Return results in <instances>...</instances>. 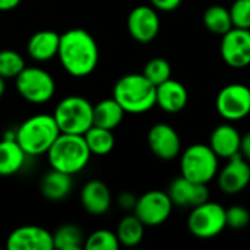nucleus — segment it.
Masks as SVG:
<instances>
[{
	"mask_svg": "<svg viewBox=\"0 0 250 250\" xmlns=\"http://www.w3.org/2000/svg\"><path fill=\"white\" fill-rule=\"evenodd\" d=\"M57 57L62 67L73 78L89 76L98 66L100 50L95 38L82 28L60 34Z\"/></svg>",
	"mask_w": 250,
	"mask_h": 250,
	"instance_id": "obj_1",
	"label": "nucleus"
},
{
	"mask_svg": "<svg viewBox=\"0 0 250 250\" xmlns=\"http://www.w3.org/2000/svg\"><path fill=\"white\" fill-rule=\"evenodd\" d=\"M113 98L129 114H142L157 105V86L144 73H129L122 76L114 88Z\"/></svg>",
	"mask_w": 250,
	"mask_h": 250,
	"instance_id": "obj_2",
	"label": "nucleus"
},
{
	"mask_svg": "<svg viewBox=\"0 0 250 250\" xmlns=\"http://www.w3.org/2000/svg\"><path fill=\"white\" fill-rule=\"evenodd\" d=\"M91 155L83 135L72 133H60L47 151L50 167L70 176L81 173L88 166Z\"/></svg>",
	"mask_w": 250,
	"mask_h": 250,
	"instance_id": "obj_3",
	"label": "nucleus"
},
{
	"mask_svg": "<svg viewBox=\"0 0 250 250\" xmlns=\"http://www.w3.org/2000/svg\"><path fill=\"white\" fill-rule=\"evenodd\" d=\"M53 114H35L16 129V141L28 157L47 154L60 135Z\"/></svg>",
	"mask_w": 250,
	"mask_h": 250,
	"instance_id": "obj_4",
	"label": "nucleus"
},
{
	"mask_svg": "<svg viewBox=\"0 0 250 250\" xmlns=\"http://www.w3.org/2000/svg\"><path fill=\"white\" fill-rule=\"evenodd\" d=\"M53 117L62 133L85 135L94 126V105L81 95H69L59 101Z\"/></svg>",
	"mask_w": 250,
	"mask_h": 250,
	"instance_id": "obj_5",
	"label": "nucleus"
},
{
	"mask_svg": "<svg viewBox=\"0 0 250 250\" xmlns=\"http://www.w3.org/2000/svg\"><path fill=\"white\" fill-rule=\"evenodd\" d=\"M180 170L183 177L208 185L218 174V155L209 145L195 144L183 151L180 157Z\"/></svg>",
	"mask_w": 250,
	"mask_h": 250,
	"instance_id": "obj_6",
	"label": "nucleus"
},
{
	"mask_svg": "<svg viewBox=\"0 0 250 250\" xmlns=\"http://www.w3.org/2000/svg\"><path fill=\"white\" fill-rule=\"evenodd\" d=\"M15 86L25 101L35 105L48 103L56 94L54 78L47 70L37 66H26L15 78Z\"/></svg>",
	"mask_w": 250,
	"mask_h": 250,
	"instance_id": "obj_7",
	"label": "nucleus"
},
{
	"mask_svg": "<svg viewBox=\"0 0 250 250\" xmlns=\"http://www.w3.org/2000/svg\"><path fill=\"white\" fill-rule=\"evenodd\" d=\"M226 227V208L217 202L207 201L192 208V212L188 218V229L198 239H212Z\"/></svg>",
	"mask_w": 250,
	"mask_h": 250,
	"instance_id": "obj_8",
	"label": "nucleus"
},
{
	"mask_svg": "<svg viewBox=\"0 0 250 250\" xmlns=\"http://www.w3.org/2000/svg\"><path fill=\"white\" fill-rule=\"evenodd\" d=\"M218 114L226 120H242L250 114V88L243 83L226 85L215 98Z\"/></svg>",
	"mask_w": 250,
	"mask_h": 250,
	"instance_id": "obj_9",
	"label": "nucleus"
},
{
	"mask_svg": "<svg viewBox=\"0 0 250 250\" xmlns=\"http://www.w3.org/2000/svg\"><path fill=\"white\" fill-rule=\"evenodd\" d=\"M173 202L167 192L149 190L138 198L133 214L146 226L155 227L168 220L173 211Z\"/></svg>",
	"mask_w": 250,
	"mask_h": 250,
	"instance_id": "obj_10",
	"label": "nucleus"
},
{
	"mask_svg": "<svg viewBox=\"0 0 250 250\" xmlns=\"http://www.w3.org/2000/svg\"><path fill=\"white\" fill-rule=\"evenodd\" d=\"M221 57L234 69L250 66V29L231 28L221 40Z\"/></svg>",
	"mask_w": 250,
	"mask_h": 250,
	"instance_id": "obj_11",
	"label": "nucleus"
},
{
	"mask_svg": "<svg viewBox=\"0 0 250 250\" xmlns=\"http://www.w3.org/2000/svg\"><path fill=\"white\" fill-rule=\"evenodd\" d=\"M250 183V163L237 154L227 160V164L218 171V186L226 195H237Z\"/></svg>",
	"mask_w": 250,
	"mask_h": 250,
	"instance_id": "obj_12",
	"label": "nucleus"
},
{
	"mask_svg": "<svg viewBox=\"0 0 250 250\" xmlns=\"http://www.w3.org/2000/svg\"><path fill=\"white\" fill-rule=\"evenodd\" d=\"M127 31L130 37L142 44L151 42L160 32V18L155 7L136 6L127 16Z\"/></svg>",
	"mask_w": 250,
	"mask_h": 250,
	"instance_id": "obj_13",
	"label": "nucleus"
},
{
	"mask_svg": "<svg viewBox=\"0 0 250 250\" xmlns=\"http://www.w3.org/2000/svg\"><path fill=\"white\" fill-rule=\"evenodd\" d=\"M9 250H53V234L40 226H22L13 230L7 240Z\"/></svg>",
	"mask_w": 250,
	"mask_h": 250,
	"instance_id": "obj_14",
	"label": "nucleus"
},
{
	"mask_svg": "<svg viewBox=\"0 0 250 250\" xmlns=\"http://www.w3.org/2000/svg\"><path fill=\"white\" fill-rule=\"evenodd\" d=\"M148 145L155 157L164 161H171L179 157L182 141L174 127L166 123L154 125L148 133Z\"/></svg>",
	"mask_w": 250,
	"mask_h": 250,
	"instance_id": "obj_15",
	"label": "nucleus"
},
{
	"mask_svg": "<svg viewBox=\"0 0 250 250\" xmlns=\"http://www.w3.org/2000/svg\"><path fill=\"white\" fill-rule=\"evenodd\" d=\"M168 196L174 207L180 208H195L207 201H209V192L207 185L192 182L183 176L176 177L168 186Z\"/></svg>",
	"mask_w": 250,
	"mask_h": 250,
	"instance_id": "obj_16",
	"label": "nucleus"
},
{
	"mask_svg": "<svg viewBox=\"0 0 250 250\" xmlns=\"http://www.w3.org/2000/svg\"><path fill=\"white\" fill-rule=\"evenodd\" d=\"M189 94L186 86L174 79H168L157 86V105L170 114L180 113L188 105Z\"/></svg>",
	"mask_w": 250,
	"mask_h": 250,
	"instance_id": "obj_17",
	"label": "nucleus"
},
{
	"mask_svg": "<svg viewBox=\"0 0 250 250\" xmlns=\"http://www.w3.org/2000/svg\"><path fill=\"white\" fill-rule=\"evenodd\" d=\"M81 204L91 215H103L111 207V193L108 186L101 180L88 182L81 192Z\"/></svg>",
	"mask_w": 250,
	"mask_h": 250,
	"instance_id": "obj_18",
	"label": "nucleus"
},
{
	"mask_svg": "<svg viewBox=\"0 0 250 250\" xmlns=\"http://www.w3.org/2000/svg\"><path fill=\"white\" fill-rule=\"evenodd\" d=\"M60 45V34L53 29L37 31L26 44L28 56L35 62H48L57 57Z\"/></svg>",
	"mask_w": 250,
	"mask_h": 250,
	"instance_id": "obj_19",
	"label": "nucleus"
},
{
	"mask_svg": "<svg viewBox=\"0 0 250 250\" xmlns=\"http://www.w3.org/2000/svg\"><path fill=\"white\" fill-rule=\"evenodd\" d=\"M242 135L231 125H220L217 126L209 138V146L218 155V158H231L240 154Z\"/></svg>",
	"mask_w": 250,
	"mask_h": 250,
	"instance_id": "obj_20",
	"label": "nucleus"
},
{
	"mask_svg": "<svg viewBox=\"0 0 250 250\" xmlns=\"http://www.w3.org/2000/svg\"><path fill=\"white\" fill-rule=\"evenodd\" d=\"M73 188L72 176L59 170H53L45 173L40 182V192L44 198L50 201H62L64 199Z\"/></svg>",
	"mask_w": 250,
	"mask_h": 250,
	"instance_id": "obj_21",
	"label": "nucleus"
},
{
	"mask_svg": "<svg viewBox=\"0 0 250 250\" xmlns=\"http://www.w3.org/2000/svg\"><path fill=\"white\" fill-rule=\"evenodd\" d=\"M25 151L21 148L16 139L0 141V176H13L25 164Z\"/></svg>",
	"mask_w": 250,
	"mask_h": 250,
	"instance_id": "obj_22",
	"label": "nucleus"
},
{
	"mask_svg": "<svg viewBox=\"0 0 250 250\" xmlns=\"http://www.w3.org/2000/svg\"><path fill=\"white\" fill-rule=\"evenodd\" d=\"M126 111L113 97L105 98L94 105V125L113 130L122 123Z\"/></svg>",
	"mask_w": 250,
	"mask_h": 250,
	"instance_id": "obj_23",
	"label": "nucleus"
},
{
	"mask_svg": "<svg viewBox=\"0 0 250 250\" xmlns=\"http://www.w3.org/2000/svg\"><path fill=\"white\" fill-rule=\"evenodd\" d=\"M145 227L146 226L135 214L122 218V221L117 226V231H116L120 245H123L126 248L138 246L144 239Z\"/></svg>",
	"mask_w": 250,
	"mask_h": 250,
	"instance_id": "obj_24",
	"label": "nucleus"
},
{
	"mask_svg": "<svg viewBox=\"0 0 250 250\" xmlns=\"http://www.w3.org/2000/svg\"><path fill=\"white\" fill-rule=\"evenodd\" d=\"M86 145L92 155H107L113 151L116 145V139L113 130L104 129L100 126H91L83 135Z\"/></svg>",
	"mask_w": 250,
	"mask_h": 250,
	"instance_id": "obj_25",
	"label": "nucleus"
},
{
	"mask_svg": "<svg viewBox=\"0 0 250 250\" xmlns=\"http://www.w3.org/2000/svg\"><path fill=\"white\" fill-rule=\"evenodd\" d=\"M204 23L209 32L221 35V37L224 34H227L231 28H234L231 15H230V9H227L221 4H212L205 10Z\"/></svg>",
	"mask_w": 250,
	"mask_h": 250,
	"instance_id": "obj_26",
	"label": "nucleus"
},
{
	"mask_svg": "<svg viewBox=\"0 0 250 250\" xmlns=\"http://www.w3.org/2000/svg\"><path fill=\"white\" fill-rule=\"evenodd\" d=\"M54 249L79 250L85 245V237L76 224H63L53 233Z\"/></svg>",
	"mask_w": 250,
	"mask_h": 250,
	"instance_id": "obj_27",
	"label": "nucleus"
},
{
	"mask_svg": "<svg viewBox=\"0 0 250 250\" xmlns=\"http://www.w3.org/2000/svg\"><path fill=\"white\" fill-rule=\"evenodd\" d=\"M26 67L25 59L16 50H1L0 51V76L4 79H15Z\"/></svg>",
	"mask_w": 250,
	"mask_h": 250,
	"instance_id": "obj_28",
	"label": "nucleus"
},
{
	"mask_svg": "<svg viewBox=\"0 0 250 250\" xmlns=\"http://www.w3.org/2000/svg\"><path fill=\"white\" fill-rule=\"evenodd\" d=\"M142 73L152 85L158 86L171 78V66L168 63V60H166V59L154 57L145 64Z\"/></svg>",
	"mask_w": 250,
	"mask_h": 250,
	"instance_id": "obj_29",
	"label": "nucleus"
},
{
	"mask_svg": "<svg viewBox=\"0 0 250 250\" xmlns=\"http://www.w3.org/2000/svg\"><path fill=\"white\" fill-rule=\"evenodd\" d=\"M83 248L86 250H117L120 242L116 233L110 230H97L85 239Z\"/></svg>",
	"mask_w": 250,
	"mask_h": 250,
	"instance_id": "obj_30",
	"label": "nucleus"
},
{
	"mask_svg": "<svg viewBox=\"0 0 250 250\" xmlns=\"http://www.w3.org/2000/svg\"><path fill=\"white\" fill-rule=\"evenodd\" d=\"M234 28L250 29V0H236L230 7Z\"/></svg>",
	"mask_w": 250,
	"mask_h": 250,
	"instance_id": "obj_31",
	"label": "nucleus"
},
{
	"mask_svg": "<svg viewBox=\"0 0 250 250\" xmlns=\"http://www.w3.org/2000/svg\"><path fill=\"white\" fill-rule=\"evenodd\" d=\"M226 220H227V227L231 230H243L249 226L250 212L240 205L230 207L226 209Z\"/></svg>",
	"mask_w": 250,
	"mask_h": 250,
	"instance_id": "obj_32",
	"label": "nucleus"
},
{
	"mask_svg": "<svg viewBox=\"0 0 250 250\" xmlns=\"http://www.w3.org/2000/svg\"><path fill=\"white\" fill-rule=\"evenodd\" d=\"M136 202H138V198L135 195H132L130 192H123L122 195H119L117 198V204L122 209L125 211H132L135 209L136 207Z\"/></svg>",
	"mask_w": 250,
	"mask_h": 250,
	"instance_id": "obj_33",
	"label": "nucleus"
},
{
	"mask_svg": "<svg viewBox=\"0 0 250 250\" xmlns=\"http://www.w3.org/2000/svg\"><path fill=\"white\" fill-rule=\"evenodd\" d=\"M149 1L152 7H155L157 10H163V12L176 10L182 4V0H149Z\"/></svg>",
	"mask_w": 250,
	"mask_h": 250,
	"instance_id": "obj_34",
	"label": "nucleus"
},
{
	"mask_svg": "<svg viewBox=\"0 0 250 250\" xmlns=\"http://www.w3.org/2000/svg\"><path fill=\"white\" fill-rule=\"evenodd\" d=\"M240 154L250 163V132L242 136V144H240Z\"/></svg>",
	"mask_w": 250,
	"mask_h": 250,
	"instance_id": "obj_35",
	"label": "nucleus"
},
{
	"mask_svg": "<svg viewBox=\"0 0 250 250\" xmlns=\"http://www.w3.org/2000/svg\"><path fill=\"white\" fill-rule=\"evenodd\" d=\"M21 4V0H0V12H9L16 9Z\"/></svg>",
	"mask_w": 250,
	"mask_h": 250,
	"instance_id": "obj_36",
	"label": "nucleus"
},
{
	"mask_svg": "<svg viewBox=\"0 0 250 250\" xmlns=\"http://www.w3.org/2000/svg\"><path fill=\"white\" fill-rule=\"evenodd\" d=\"M4 91H6V79L0 76V98L3 97Z\"/></svg>",
	"mask_w": 250,
	"mask_h": 250,
	"instance_id": "obj_37",
	"label": "nucleus"
}]
</instances>
